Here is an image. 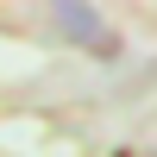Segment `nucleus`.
Listing matches in <instances>:
<instances>
[{
    "mask_svg": "<svg viewBox=\"0 0 157 157\" xmlns=\"http://www.w3.org/2000/svg\"><path fill=\"white\" fill-rule=\"evenodd\" d=\"M50 19H57L69 38H82L88 50H94V44H107V50H113V38H107V25H101V13H88V6H50Z\"/></svg>",
    "mask_w": 157,
    "mask_h": 157,
    "instance_id": "nucleus-1",
    "label": "nucleus"
}]
</instances>
